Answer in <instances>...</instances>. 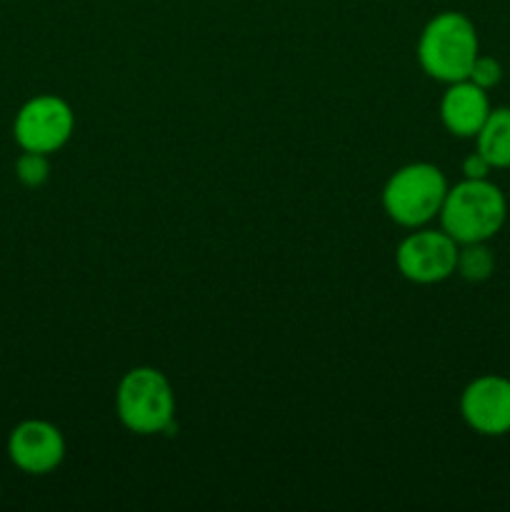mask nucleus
Returning a JSON list of instances; mask_svg holds the SVG:
<instances>
[{
  "label": "nucleus",
  "instance_id": "8",
  "mask_svg": "<svg viewBox=\"0 0 510 512\" xmlns=\"http://www.w3.org/2000/svg\"><path fill=\"white\" fill-rule=\"evenodd\" d=\"M65 438L58 425L30 418L15 425L8 435V458L20 473L48 475L65 460Z\"/></svg>",
  "mask_w": 510,
  "mask_h": 512
},
{
  "label": "nucleus",
  "instance_id": "12",
  "mask_svg": "<svg viewBox=\"0 0 510 512\" xmlns=\"http://www.w3.org/2000/svg\"><path fill=\"white\" fill-rule=\"evenodd\" d=\"M15 178H18L25 188H40V185L48 183L50 178L48 155L23 150L20 158L15 160Z\"/></svg>",
  "mask_w": 510,
  "mask_h": 512
},
{
  "label": "nucleus",
  "instance_id": "2",
  "mask_svg": "<svg viewBox=\"0 0 510 512\" xmlns=\"http://www.w3.org/2000/svg\"><path fill=\"white\" fill-rule=\"evenodd\" d=\"M415 55L428 78L445 85L458 83L468 78L480 55L478 30L465 13L443 10L425 23Z\"/></svg>",
  "mask_w": 510,
  "mask_h": 512
},
{
  "label": "nucleus",
  "instance_id": "7",
  "mask_svg": "<svg viewBox=\"0 0 510 512\" xmlns=\"http://www.w3.org/2000/svg\"><path fill=\"white\" fill-rule=\"evenodd\" d=\"M460 418L483 438L510 433V378L495 373L478 375L460 393Z\"/></svg>",
  "mask_w": 510,
  "mask_h": 512
},
{
  "label": "nucleus",
  "instance_id": "1",
  "mask_svg": "<svg viewBox=\"0 0 510 512\" xmlns=\"http://www.w3.org/2000/svg\"><path fill=\"white\" fill-rule=\"evenodd\" d=\"M438 220L458 245L488 243L508 220V200L490 178H463L445 193Z\"/></svg>",
  "mask_w": 510,
  "mask_h": 512
},
{
  "label": "nucleus",
  "instance_id": "14",
  "mask_svg": "<svg viewBox=\"0 0 510 512\" xmlns=\"http://www.w3.org/2000/svg\"><path fill=\"white\" fill-rule=\"evenodd\" d=\"M460 170H463V178H473V180L490 178V173H493V168H490V163L483 158V155L478 153V150H473V153H470L468 158L463 160V165H460Z\"/></svg>",
  "mask_w": 510,
  "mask_h": 512
},
{
  "label": "nucleus",
  "instance_id": "11",
  "mask_svg": "<svg viewBox=\"0 0 510 512\" xmlns=\"http://www.w3.org/2000/svg\"><path fill=\"white\" fill-rule=\"evenodd\" d=\"M495 273V255L488 243H465L458 248L455 275L468 283H485Z\"/></svg>",
  "mask_w": 510,
  "mask_h": 512
},
{
  "label": "nucleus",
  "instance_id": "4",
  "mask_svg": "<svg viewBox=\"0 0 510 512\" xmlns=\"http://www.w3.org/2000/svg\"><path fill=\"white\" fill-rule=\"evenodd\" d=\"M448 178L433 163H410L395 170L383 188V210L403 228H425L443 208Z\"/></svg>",
  "mask_w": 510,
  "mask_h": 512
},
{
  "label": "nucleus",
  "instance_id": "13",
  "mask_svg": "<svg viewBox=\"0 0 510 512\" xmlns=\"http://www.w3.org/2000/svg\"><path fill=\"white\" fill-rule=\"evenodd\" d=\"M468 80H473L475 85H480L483 90H493L495 85H500L503 80V65H500L498 58L493 55H478L470 68Z\"/></svg>",
  "mask_w": 510,
  "mask_h": 512
},
{
  "label": "nucleus",
  "instance_id": "5",
  "mask_svg": "<svg viewBox=\"0 0 510 512\" xmlns=\"http://www.w3.org/2000/svg\"><path fill=\"white\" fill-rule=\"evenodd\" d=\"M75 130V113L60 95H35L25 100L13 120V138L20 150L30 153H58Z\"/></svg>",
  "mask_w": 510,
  "mask_h": 512
},
{
  "label": "nucleus",
  "instance_id": "3",
  "mask_svg": "<svg viewBox=\"0 0 510 512\" xmlns=\"http://www.w3.org/2000/svg\"><path fill=\"white\" fill-rule=\"evenodd\" d=\"M115 413L135 435L168 433L175 420L173 385L150 365L128 370L115 390Z\"/></svg>",
  "mask_w": 510,
  "mask_h": 512
},
{
  "label": "nucleus",
  "instance_id": "10",
  "mask_svg": "<svg viewBox=\"0 0 510 512\" xmlns=\"http://www.w3.org/2000/svg\"><path fill=\"white\" fill-rule=\"evenodd\" d=\"M475 150L483 155L493 170L510 168V108H493L483 128L475 135Z\"/></svg>",
  "mask_w": 510,
  "mask_h": 512
},
{
  "label": "nucleus",
  "instance_id": "9",
  "mask_svg": "<svg viewBox=\"0 0 510 512\" xmlns=\"http://www.w3.org/2000/svg\"><path fill=\"white\" fill-rule=\"evenodd\" d=\"M440 123L455 138H475L478 130L483 128L485 118L490 115L488 90L475 85L473 80H458L448 83L443 98H440Z\"/></svg>",
  "mask_w": 510,
  "mask_h": 512
},
{
  "label": "nucleus",
  "instance_id": "6",
  "mask_svg": "<svg viewBox=\"0 0 510 512\" xmlns=\"http://www.w3.org/2000/svg\"><path fill=\"white\" fill-rule=\"evenodd\" d=\"M460 245L443 228H415L395 250V268L415 285H435L455 275Z\"/></svg>",
  "mask_w": 510,
  "mask_h": 512
}]
</instances>
